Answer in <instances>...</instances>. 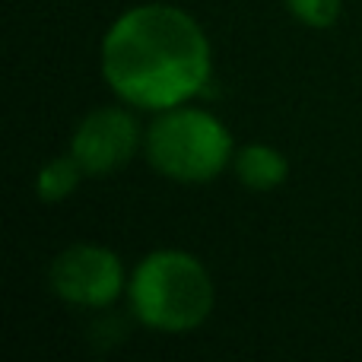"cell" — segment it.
Returning a JSON list of instances; mask_svg holds the SVG:
<instances>
[{
  "mask_svg": "<svg viewBox=\"0 0 362 362\" xmlns=\"http://www.w3.org/2000/svg\"><path fill=\"white\" fill-rule=\"evenodd\" d=\"M131 305L153 331H194L213 312V280L187 251H153L131 276Z\"/></svg>",
  "mask_w": 362,
  "mask_h": 362,
  "instance_id": "2",
  "label": "cell"
},
{
  "mask_svg": "<svg viewBox=\"0 0 362 362\" xmlns=\"http://www.w3.org/2000/svg\"><path fill=\"white\" fill-rule=\"evenodd\" d=\"M286 6L302 25L312 29H327L340 16V0H286Z\"/></svg>",
  "mask_w": 362,
  "mask_h": 362,
  "instance_id": "8",
  "label": "cell"
},
{
  "mask_svg": "<svg viewBox=\"0 0 362 362\" xmlns=\"http://www.w3.org/2000/svg\"><path fill=\"white\" fill-rule=\"evenodd\" d=\"M80 175H86V172L80 169V163L74 159V153L51 159V163L42 165V172H38V181H35L38 200H42V204H57V200H64L67 194L76 191Z\"/></svg>",
  "mask_w": 362,
  "mask_h": 362,
  "instance_id": "7",
  "label": "cell"
},
{
  "mask_svg": "<svg viewBox=\"0 0 362 362\" xmlns=\"http://www.w3.org/2000/svg\"><path fill=\"white\" fill-rule=\"evenodd\" d=\"M232 169H235V178L242 181L248 191H274V187H280L289 175L286 156L264 144L242 146V150L232 156Z\"/></svg>",
  "mask_w": 362,
  "mask_h": 362,
  "instance_id": "6",
  "label": "cell"
},
{
  "mask_svg": "<svg viewBox=\"0 0 362 362\" xmlns=\"http://www.w3.org/2000/svg\"><path fill=\"white\" fill-rule=\"evenodd\" d=\"M140 146V127L124 108H93L86 118L76 124L70 153L80 163L86 175H108L131 163V156Z\"/></svg>",
  "mask_w": 362,
  "mask_h": 362,
  "instance_id": "5",
  "label": "cell"
},
{
  "mask_svg": "<svg viewBox=\"0 0 362 362\" xmlns=\"http://www.w3.org/2000/svg\"><path fill=\"white\" fill-rule=\"evenodd\" d=\"M51 289L70 305L105 308L124 289V267L102 245H74L51 264Z\"/></svg>",
  "mask_w": 362,
  "mask_h": 362,
  "instance_id": "4",
  "label": "cell"
},
{
  "mask_svg": "<svg viewBox=\"0 0 362 362\" xmlns=\"http://www.w3.org/2000/svg\"><path fill=\"white\" fill-rule=\"evenodd\" d=\"M146 159L159 175L181 185H204L223 175L232 137L219 118L200 108H165L146 131Z\"/></svg>",
  "mask_w": 362,
  "mask_h": 362,
  "instance_id": "3",
  "label": "cell"
},
{
  "mask_svg": "<svg viewBox=\"0 0 362 362\" xmlns=\"http://www.w3.org/2000/svg\"><path fill=\"white\" fill-rule=\"evenodd\" d=\"M210 42L197 19L169 4H144L115 19L102 42L108 86L137 108L165 112L210 83Z\"/></svg>",
  "mask_w": 362,
  "mask_h": 362,
  "instance_id": "1",
  "label": "cell"
}]
</instances>
